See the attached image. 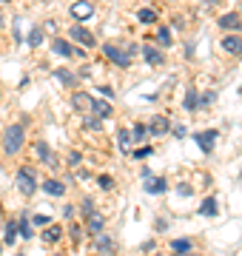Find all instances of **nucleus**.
<instances>
[{
	"label": "nucleus",
	"instance_id": "obj_30",
	"mask_svg": "<svg viewBox=\"0 0 242 256\" xmlns=\"http://www.w3.org/2000/svg\"><path fill=\"white\" fill-rule=\"evenodd\" d=\"M97 245H100V250H112V239H108V236H97Z\"/></svg>",
	"mask_w": 242,
	"mask_h": 256
},
{
	"label": "nucleus",
	"instance_id": "obj_28",
	"mask_svg": "<svg viewBox=\"0 0 242 256\" xmlns=\"http://www.w3.org/2000/svg\"><path fill=\"white\" fill-rule=\"evenodd\" d=\"M146 134H148V128L140 126V122H137V126H134V131H131V137H134V140H142Z\"/></svg>",
	"mask_w": 242,
	"mask_h": 256
},
{
	"label": "nucleus",
	"instance_id": "obj_26",
	"mask_svg": "<svg viewBox=\"0 0 242 256\" xmlns=\"http://www.w3.org/2000/svg\"><path fill=\"white\" fill-rule=\"evenodd\" d=\"M157 40H160V46H171V28H160Z\"/></svg>",
	"mask_w": 242,
	"mask_h": 256
},
{
	"label": "nucleus",
	"instance_id": "obj_16",
	"mask_svg": "<svg viewBox=\"0 0 242 256\" xmlns=\"http://www.w3.org/2000/svg\"><path fill=\"white\" fill-rule=\"evenodd\" d=\"M86 222H88V230H92V234H100L102 230V225H106V220H102L100 214H86Z\"/></svg>",
	"mask_w": 242,
	"mask_h": 256
},
{
	"label": "nucleus",
	"instance_id": "obj_2",
	"mask_svg": "<svg viewBox=\"0 0 242 256\" xmlns=\"http://www.w3.org/2000/svg\"><path fill=\"white\" fill-rule=\"evenodd\" d=\"M23 140H26V134H23V126H12L6 128V134H3V151L9 156H14L23 148Z\"/></svg>",
	"mask_w": 242,
	"mask_h": 256
},
{
	"label": "nucleus",
	"instance_id": "obj_21",
	"mask_svg": "<svg viewBox=\"0 0 242 256\" xmlns=\"http://www.w3.org/2000/svg\"><path fill=\"white\" fill-rule=\"evenodd\" d=\"M142 54H146V60H148L151 66H160V63H162V54H160L154 46H142Z\"/></svg>",
	"mask_w": 242,
	"mask_h": 256
},
{
	"label": "nucleus",
	"instance_id": "obj_6",
	"mask_svg": "<svg viewBox=\"0 0 242 256\" xmlns=\"http://www.w3.org/2000/svg\"><path fill=\"white\" fill-rule=\"evenodd\" d=\"M92 14H94V6L88 0H77L74 6H72V18L74 20H88Z\"/></svg>",
	"mask_w": 242,
	"mask_h": 256
},
{
	"label": "nucleus",
	"instance_id": "obj_17",
	"mask_svg": "<svg viewBox=\"0 0 242 256\" xmlns=\"http://www.w3.org/2000/svg\"><path fill=\"white\" fill-rule=\"evenodd\" d=\"M131 131H126V128H120V131H117V146H120V151H126V154H128L131 151Z\"/></svg>",
	"mask_w": 242,
	"mask_h": 256
},
{
	"label": "nucleus",
	"instance_id": "obj_32",
	"mask_svg": "<svg viewBox=\"0 0 242 256\" xmlns=\"http://www.w3.org/2000/svg\"><path fill=\"white\" fill-rule=\"evenodd\" d=\"M171 131H174V134H177L180 140H182V137L188 134V131H186V126H171Z\"/></svg>",
	"mask_w": 242,
	"mask_h": 256
},
{
	"label": "nucleus",
	"instance_id": "obj_25",
	"mask_svg": "<svg viewBox=\"0 0 242 256\" xmlns=\"http://www.w3.org/2000/svg\"><path fill=\"white\" fill-rule=\"evenodd\" d=\"M137 18H140V23H154V20H157V12L154 9H142Z\"/></svg>",
	"mask_w": 242,
	"mask_h": 256
},
{
	"label": "nucleus",
	"instance_id": "obj_29",
	"mask_svg": "<svg viewBox=\"0 0 242 256\" xmlns=\"http://www.w3.org/2000/svg\"><path fill=\"white\" fill-rule=\"evenodd\" d=\"M97 182H100L102 191H112V188H114V180H112V176H106V174H102L100 180H97Z\"/></svg>",
	"mask_w": 242,
	"mask_h": 256
},
{
	"label": "nucleus",
	"instance_id": "obj_7",
	"mask_svg": "<svg viewBox=\"0 0 242 256\" xmlns=\"http://www.w3.org/2000/svg\"><path fill=\"white\" fill-rule=\"evenodd\" d=\"M146 128H148V131L154 134V137H162V134H168V131H171V122H168L166 117H154Z\"/></svg>",
	"mask_w": 242,
	"mask_h": 256
},
{
	"label": "nucleus",
	"instance_id": "obj_24",
	"mask_svg": "<svg viewBox=\"0 0 242 256\" xmlns=\"http://www.w3.org/2000/svg\"><path fill=\"white\" fill-rule=\"evenodd\" d=\"M171 248H174V254H188L191 242H188V239H174V242H171Z\"/></svg>",
	"mask_w": 242,
	"mask_h": 256
},
{
	"label": "nucleus",
	"instance_id": "obj_8",
	"mask_svg": "<svg viewBox=\"0 0 242 256\" xmlns=\"http://www.w3.org/2000/svg\"><path fill=\"white\" fill-rule=\"evenodd\" d=\"M52 52H54L57 57H74V48H72V43H68V40H60V37L52 43Z\"/></svg>",
	"mask_w": 242,
	"mask_h": 256
},
{
	"label": "nucleus",
	"instance_id": "obj_10",
	"mask_svg": "<svg viewBox=\"0 0 242 256\" xmlns=\"http://www.w3.org/2000/svg\"><path fill=\"white\" fill-rule=\"evenodd\" d=\"M220 26L240 32V28H242V18H240V14H234V12H228V14H222V18H220Z\"/></svg>",
	"mask_w": 242,
	"mask_h": 256
},
{
	"label": "nucleus",
	"instance_id": "obj_3",
	"mask_svg": "<svg viewBox=\"0 0 242 256\" xmlns=\"http://www.w3.org/2000/svg\"><path fill=\"white\" fill-rule=\"evenodd\" d=\"M68 37H72V40H77V43H83L86 48H94V46H97L94 34L88 32V28H83V26H72V28H68Z\"/></svg>",
	"mask_w": 242,
	"mask_h": 256
},
{
	"label": "nucleus",
	"instance_id": "obj_13",
	"mask_svg": "<svg viewBox=\"0 0 242 256\" xmlns=\"http://www.w3.org/2000/svg\"><path fill=\"white\" fill-rule=\"evenodd\" d=\"M200 214H202V216H216V214H220V205H216L214 196H205L202 205H200Z\"/></svg>",
	"mask_w": 242,
	"mask_h": 256
},
{
	"label": "nucleus",
	"instance_id": "obj_11",
	"mask_svg": "<svg viewBox=\"0 0 242 256\" xmlns=\"http://www.w3.org/2000/svg\"><path fill=\"white\" fill-rule=\"evenodd\" d=\"M60 239H63V228H60V225H48V228L43 230V242H46V245H54Z\"/></svg>",
	"mask_w": 242,
	"mask_h": 256
},
{
	"label": "nucleus",
	"instance_id": "obj_35",
	"mask_svg": "<svg viewBox=\"0 0 242 256\" xmlns=\"http://www.w3.org/2000/svg\"><path fill=\"white\" fill-rule=\"evenodd\" d=\"M80 234H83V230H80V228H77V225H74V228H72V239H74V242H80V239H83V236H80Z\"/></svg>",
	"mask_w": 242,
	"mask_h": 256
},
{
	"label": "nucleus",
	"instance_id": "obj_18",
	"mask_svg": "<svg viewBox=\"0 0 242 256\" xmlns=\"http://www.w3.org/2000/svg\"><path fill=\"white\" fill-rule=\"evenodd\" d=\"M182 106H186L188 111H196V108H200V94H196V88H188V92H186V100H182Z\"/></svg>",
	"mask_w": 242,
	"mask_h": 256
},
{
	"label": "nucleus",
	"instance_id": "obj_12",
	"mask_svg": "<svg viewBox=\"0 0 242 256\" xmlns=\"http://www.w3.org/2000/svg\"><path fill=\"white\" fill-rule=\"evenodd\" d=\"M43 191L52 194V196H63L66 194V185L60 180H43Z\"/></svg>",
	"mask_w": 242,
	"mask_h": 256
},
{
	"label": "nucleus",
	"instance_id": "obj_4",
	"mask_svg": "<svg viewBox=\"0 0 242 256\" xmlns=\"http://www.w3.org/2000/svg\"><path fill=\"white\" fill-rule=\"evenodd\" d=\"M102 54L108 57V60H112V63H117V66H120V68H128V66H131V57L126 54V52H122V48L112 46V43H108V46L102 48Z\"/></svg>",
	"mask_w": 242,
	"mask_h": 256
},
{
	"label": "nucleus",
	"instance_id": "obj_1",
	"mask_svg": "<svg viewBox=\"0 0 242 256\" xmlns=\"http://www.w3.org/2000/svg\"><path fill=\"white\" fill-rule=\"evenodd\" d=\"M14 185H18V191L23 196H32V194L38 191V176H34V168L32 165H23L14 176Z\"/></svg>",
	"mask_w": 242,
	"mask_h": 256
},
{
	"label": "nucleus",
	"instance_id": "obj_37",
	"mask_svg": "<svg viewBox=\"0 0 242 256\" xmlns=\"http://www.w3.org/2000/svg\"><path fill=\"white\" fill-rule=\"evenodd\" d=\"M18 256H23V254H18Z\"/></svg>",
	"mask_w": 242,
	"mask_h": 256
},
{
	"label": "nucleus",
	"instance_id": "obj_23",
	"mask_svg": "<svg viewBox=\"0 0 242 256\" xmlns=\"http://www.w3.org/2000/svg\"><path fill=\"white\" fill-rule=\"evenodd\" d=\"M18 239V220H12L9 225H6V245H12Z\"/></svg>",
	"mask_w": 242,
	"mask_h": 256
},
{
	"label": "nucleus",
	"instance_id": "obj_15",
	"mask_svg": "<svg viewBox=\"0 0 242 256\" xmlns=\"http://www.w3.org/2000/svg\"><path fill=\"white\" fill-rule=\"evenodd\" d=\"M166 188H168V182L162 176H148V185H146L148 194H166Z\"/></svg>",
	"mask_w": 242,
	"mask_h": 256
},
{
	"label": "nucleus",
	"instance_id": "obj_19",
	"mask_svg": "<svg viewBox=\"0 0 242 256\" xmlns=\"http://www.w3.org/2000/svg\"><path fill=\"white\" fill-rule=\"evenodd\" d=\"M54 77H57V82H60V86H68V88H72V86L77 82V77H74L72 72H66V68H57Z\"/></svg>",
	"mask_w": 242,
	"mask_h": 256
},
{
	"label": "nucleus",
	"instance_id": "obj_34",
	"mask_svg": "<svg viewBox=\"0 0 242 256\" xmlns=\"http://www.w3.org/2000/svg\"><path fill=\"white\" fill-rule=\"evenodd\" d=\"M86 122H88V128H100V117H88Z\"/></svg>",
	"mask_w": 242,
	"mask_h": 256
},
{
	"label": "nucleus",
	"instance_id": "obj_31",
	"mask_svg": "<svg viewBox=\"0 0 242 256\" xmlns=\"http://www.w3.org/2000/svg\"><path fill=\"white\" fill-rule=\"evenodd\" d=\"M151 151H154L151 146H142V148H137V151H134V156H137V160H142V156H148Z\"/></svg>",
	"mask_w": 242,
	"mask_h": 256
},
{
	"label": "nucleus",
	"instance_id": "obj_5",
	"mask_svg": "<svg viewBox=\"0 0 242 256\" xmlns=\"http://www.w3.org/2000/svg\"><path fill=\"white\" fill-rule=\"evenodd\" d=\"M216 140H220V131L208 128V131H200V134H196V146L202 148V154H211V148H214Z\"/></svg>",
	"mask_w": 242,
	"mask_h": 256
},
{
	"label": "nucleus",
	"instance_id": "obj_36",
	"mask_svg": "<svg viewBox=\"0 0 242 256\" xmlns=\"http://www.w3.org/2000/svg\"><path fill=\"white\" fill-rule=\"evenodd\" d=\"M177 256H186V254H177ZM188 256H196V254H188Z\"/></svg>",
	"mask_w": 242,
	"mask_h": 256
},
{
	"label": "nucleus",
	"instance_id": "obj_22",
	"mask_svg": "<svg viewBox=\"0 0 242 256\" xmlns=\"http://www.w3.org/2000/svg\"><path fill=\"white\" fill-rule=\"evenodd\" d=\"M34 154H38L43 162H52V151H48L46 142H34Z\"/></svg>",
	"mask_w": 242,
	"mask_h": 256
},
{
	"label": "nucleus",
	"instance_id": "obj_14",
	"mask_svg": "<svg viewBox=\"0 0 242 256\" xmlns=\"http://www.w3.org/2000/svg\"><path fill=\"white\" fill-rule=\"evenodd\" d=\"M222 48L228 52V54L242 57V40H240V37H225V40H222Z\"/></svg>",
	"mask_w": 242,
	"mask_h": 256
},
{
	"label": "nucleus",
	"instance_id": "obj_33",
	"mask_svg": "<svg viewBox=\"0 0 242 256\" xmlns=\"http://www.w3.org/2000/svg\"><path fill=\"white\" fill-rule=\"evenodd\" d=\"M34 225H48V216L46 214H34Z\"/></svg>",
	"mask_w": 242,
	"mask_h": 256
},
{
	"label": "nucleus",
	"instance_id": "obj_20",
	"mask_svg": "<svg viewBox=\"0 0 242 256\" xmlns=\"http://www.w3.org/2000/svg\"><path fill=\"white\" fill-rule=\"evenodd\" d=\"M77 111H88L92 108V94H74V102H72Z\"/></svg>",
	"mask_w": 242,
	"mask_h": 256
},
{
	"label": "nucleus",
	"instance_id": "obj_9",
	"mask_svg": "<svg viewBox=\"0 0 242 256\" xmlns=\"http://www.w3.org/2000/svg\"><path fill=\"white\" fill-rule=\"evenodd\" d=\"M92 111H94V117H100V120L112 117V106L106 100H97V97H92Z\"/></svg>",
	"mask_w": 242,
	"mask_h": 256
},
{
	"label": "nucleus",
	"instance_id": "obj_27",
	"mask_svg": "<svg viewBox=\"0 0 242 256\" xmlns=\"http://www.w3.org/2000/svg\"><path fill=\"white\" fill-rule=\"evenodd\" d=\"M40 40H43V28H32V34H28V43H32V46H40Z\"/></svg>",
	"mask_w": 242,
	"mask_h": 256
}]
</instances>
